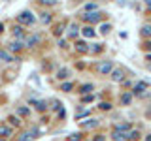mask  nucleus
<instances>
[{
    "label": "nucleus",
    "instance_id": "obj_1",
    "mask_svg": "<svg viewBox=\"0 0 151 141\" xmlns=\"http://www.w3.org/2000/svg\"><path fill=\"white\" fill-rule=\"evenodd\" d=\"M81 19L85 23H89V25H94V23H100L104 19V13H100L98 9H96V11H83Z\"/></svg>",
    "mask_w": 151,
    "mask_h": 141
},
{
    "label": "nucleus",
    "instance_id": "obj_2",
    "mask_svg": "<svg viewBox=\"0 0 151 141\" xmlns=\"http://www.w3.org/2000/svg\"><path fill=\"white\" fill-rule=\"evenodd\" d=\"M17 21L21 23V25H27V26H28V25H34L36 19H34V15H32L30 11H21V13L17 15Z\"/></svg>",
    "mask_w": 151,
    "mask_h": 141
},
{
    "label": "nucleus",
    "instance_id": "obj_3",
    "mask_svg": "<svg viewBox=\"0 0 151 141\" xmlns=\"http://www.w3.org/2000/svg\"><path fill=\"white\" fill-rule=\"evenodd\" d=\"M79 126H81V130H93V128H98V126H100V120H98V119L79 120Z\"/></svg>",
    "mask_w": 151,
    "mask_h": 141
},
{
    "label": "nucleus",
    "instance_id": "obj_4",
    "mask_svg": "<svg viewBox=\"0 0 151 141\" xmlns=\"http://www.w3.org/2000/svg\"><path fill=\"white\" fill-rule=\"evenodd\" d=\"M113 70V62L111 60H104L102 64H98V73L100 75H108Z\"/></svg>",
    "mask_w": 151,
    "mask_h": 141
},
{
    "label": "nucleus",
    "instance_id": "obj_5",
    "mask_svg": "<svg viewBox=\"0 0 151 141\" xmlns=\"http://www.w3.org/2000/svg\"><path fill=\"white\" fill-rule=\"evenodd\" d=\"M110 77H111V81H117V83H121L123 79H125V72H123L121 68H113L111 72H110Z\"/></svg>",
    "mask_w": 151,
    "mask_h": 141
},
{
    "label": "nucleus",
    "instance_id": "obj_6",
    "mask_svg": "<svg viewBox=\"0 0 151 141\" xmlns=\"http://www.w3.org/2000/svg\"><path fill=\"white\" fill-rule=\"evenodd\" d=\"M147 87H149V83H147V81H140V83H136V85H134L132 92H134V94H140V96H144V90H147Z\"/></svg>",
    "mask_w": 151,
    "mask_h": 141
},
{
    "label": "nucleus",
    "instance_id": "obj_7",
    "mask_svg": "<svg viewBox=\"0 0 151 141\" xmlns=\"http://www.w3.org/2000/svg\"><path fill=\"white\" fill-rule=\"evenodd\" d=\"M40 34H34V36H28V38H25V40H23V43H25L27 47H34V45H38L40 43Z\"/></svg>",
    "mask_w": 151,
    "mask_h": 141
},
{
    "label": "nucleus",
    "instance_id": "obj_8",
    "mask_svg": "<svg viewBox=\"0 0 151 141\" xmlns=\"http://www.w3.org/2000/svg\"><path fill=\"white\" fill-rule=\"evenodd\" d=\"M81 36L83 38H94V36H96V30H94L91 25H87V26L81 28Z\"/></svg>",
    "mask_w": 151,
    "mask_h": 141
},
{
    "label": "nucleus",
    "instance_id": "obj_9",
    "mask_svg": "<svg viewBox=\"0 0 151 141\" xmlns=\"http://www.w3.org/2000/svg\"><path fill=\"white\" fill-rule=\"evenodd\" d=\"M76 51H78V53H89L87 41H76Z\"/></svg>",
    "mask_w": 151,
    "mask_h": 141
},
{
    "label": "nucleus",
    "instance_id": "obj_10",
    "mask_svg": "<svg viewBox=\"0 0 151 141\" xmlns=\"http://www.w3.org/2000/svg\"><path fill=\"white\" fill-rule=\"evenodd\" d=\"M30 103L36 107L38 111H45V109H47V103H45L44 100H30Z\"/></svg>",
    "mask_w": 151,
    "mask_h": 141
},
{
    "label": "nucleus",
    "instance_id": "obj_11",
    "mask_svg": "<svg viewBox=\"0 0 151 141\" xmlns=\"http://www.w3.org/2000/svg\"><path fill=\"white\" fill-rule=\"evenodd\" d=\"M0 60H4V62H12V60H15V58H13V55L9 53V51L0 49Z\"/></svg>",
    "mask_w": 151,
    "mask_h": 141
},
{
    "label": "nucleus",
    "instance_id": "obj_12",
    "mask_svg": "<svg viewBox=\"0 0 151 141\" xmlns=\"http://www.w3.org/2000/svg\"><path fill=\"white\" fill-rule=\"evenodd\" d=\"M70 77V70L68 68H60L59 72H57V79H60V81H64V79Z\"/></svg>",
    "mask_w": 151,
    "mask_h": 141
},
{
    "label": "nucleus",
    "instance_id": "obj_13",
    "mask_svg": "<svg viewBox=\"0 0 151 141\" xmlns=\"http://www.w3.org/2000/svg\"><path fill=\"white\" fill-rule=\"evenodd\" d=\"M130 128H132L130 122H121V124L113 126V130H119V132H130Z\"/></svg>",
    "mask_w": 151,
    "mask_h": 141
},
{
    "label": "nucleus",
    "instance_id": "obj_14",
    "mask_svg": "<svg viewBox=\"0 0 151 141\" xmlns=\"http://www.w3.org/2000/svg\"><path fill=\"white\" fill-rule=\"evenodd\" d=\"M13 36L19 38V40H25V38H27L25 28H23V26H15V28H13Z\"/></svg>",
    "mask_w": 151,
    "mask_h": 141
},
{
    "label": "nucleus",
    "instance_id": "obj_15",
    "mask_svg": "<svg viewBox=\"0 0 151 141\" xmlns=\"http://www.w3.org/2000/svg\"><path fill=\"white\" fill-rule=\"evenodd\" d=\"M132 102V94L130 92H123L121 94V105H130Z\"/></svg>",
    "mask_w": 151,
    "mask_h": 141
},
{
    "label": "nucleus",
    "instance_id": "obj_16",
    "mask_svg": "<svg viewBox=\"0 0 151 141\" xmlns=\"http://www.w3.org/2000/svg\"><path fill=\"white\" fill-rule=\"evenodd\" d=\"M68 38L70 40H76V38H78V25H76V23H72L70 28H68Z\"/></svg>",
    "mask_w": 151,
    "mask_h": 141
},
{
    "label": "nucleus",
    "instance_id": "obj_17",
    "mask_svg": "<svg viewBox=\"0 0 151 141\" xmlns=\"http://www.w3.org/2000/svg\"><path fill=\"white\" fill-rule=\"evenodd\" d=\"M25 43H21V41H12V43H8V51H21Z\"/></svg>",
    "mask_w": 151,
    "mask_h": 141
},
{
    "label": "nucleus",
    "instance_id": "obj_18",
    "mask_svg": "<svg viewBox=\"0 0 151 141\" xmlns=\"http://www.w3.org/2000/svg\"><path fill=\"white\" fill-rule=\"evenodd\" d=\"M140 36L142 38H151V25H144L140 28Z\"/></svg>",
    "mask_w": 151,
    "mask_h": 141
},
{
    "label": "nucleus",
    "instance_id": "obj_19",
    "mask_svg": "<svg viewBox=\"0 0 151 141\" xmlns=\"http://www.w3.org/2000/svg\"><path fill=\"white\" fill-rule=\"evenodd\" d=\"M93 83H87V85H81V90H79V92H81V94H91L93 92Z\"/></svg>",
    "mask_w": 151,
    "mask_h": 141
},
{
    "label": "nucleus",
    "instance_id": "obj_20",
    "mask_svg": "<svg viewBox=\"0 0 151 141\" xmlns=\"http://www.w3.org/2000/svg\"><path fill=\"white\" fill-rule=\"evenodd\" d=\"M102 49H104L102 43H93V47H89V53H94V55H96V53H100Z\"/></svg>",
    "mask_w": 151,
    "mask_h": 141
},
{
    "label": "nucleus",
    "instance_id": "obj_21",
    "mask_svg": "<svg viewBox=\"0 0 151 141\" xmlns=\"http://www.w3.org/2000/svg\"><path fill=\"white\" fill-rule=\"evenodd\" d=\"M12 128H9V126H2V128H0V135H2V137H9V135H12Z\"/></svg>",
    "mask_w": 151,
    "mask_h": 141
},
{
    "label": "nucleus",
    "instance_id": "obj_22",
    "mask_svg": "<svg viewBox=\"0 0 151 141\" xmlns=\"http://www.w3.org/2000/svg\"><path fill=\"white\" fill-rule=\"evenodd\" d=\"M60 90L63 92H72L74 90V83H63L60 85Z\"/></svg>",
    "mask_w": 151,
    "mask_h": 141
},
{
    "label": "nucleus",
    "instance_id": "obj_23",
    "mask_svg": "<svg viewBox=\"0 0 151 141\" xmlns=\"http://www.w3.org/2000/svg\"><path fill=\"white\" fill-rule=\"evenodd\" d=\"M40 21L44 23V25H49V23H51V13L44 11V13H42V17H40Z\"/></svg>",
    "mask_w": 151,
    "mask_h": 141
},
{
    "label": "nucleus",
    "instance_id": "obj_24",
    "mask_svg": "<svg viewBox=\"0 0 151 141\" xmlns=\"http://www.w3.org/2000/svg\"><path fill=\"white\" fill-rule=\"evenodd\" d=\"M66 139H68V141H81V139H83V134H79V132H76V134L68 135Z\"/></svg>",
    "mask_w": 151,
    "mask_h": 141
},
{
    "label": "nucleus",
    "instance_id": "obj_25",
    "mask_svg": "<svg viewBox=\"0 0 151 141\" xmlns=\"http://www.w3.org/2000/svg\"><path fill=\"white\" fill-rule=\"evenodd\" d=\"M98 109H102V111H110V109H111V103H110V102H100Z\"/></svg>",
    "mask_w": 151,
    "mask_h": 141
},
{
    "label": "nucleus",
    "instance_id": "obj_26",
    "mask_svg": "<svg viewBox=\"0 0 151 141\" xmlns=\"http://www.w3.org/2000/svg\"><path fill=\"white\" fill-rule=\"evenodd\" d=\"M17 113L21 117H28V113H30V111H28V107H17Z\"/></svg>",
    "mask_w": 151,
    "mask_h": 141
},
{
    "label": "nucleus",
    "instance_id": "obj_27",
    "mask_svg": "<svg viewBox=\"0 0 151 141\" xmlns=\"http://www.w3.org/2000/svg\"><path fill=\"white\" fill-rule=\"evenodd\" d=\"M110 30H111V25H108V23L100 26V32H102V34H110Z\"/></svg>",
    "mask_w": 151,
    "mask_h": 141
},
{
    "label": "nucleus",
    "instance_id": "obj_28",
    "mask_svg": "<svg viewBox=\"0 0 151 141\" xmlns=\"http://www.w3.org/2000/svg\"><path fill=\"white\" fill-rule=\"evenodd\" d=\"M83 11H96V4H87L83 8Z\"/></svg>",
    "mask_w": 151,
    "mask_h": 141
},
{
    "label": "nucleus",
    "instance_id": "obj_29",
    "mask_svg": "<svg viewBox=\"0 0 151 141\" xmlns=\"http://www.w3.org/2000/svg\"><path fill=\"white\" fill-rule=\"evenodd\" d=\"M40 4H44V6H55V2L57 0H38Z\"/></svg>",
    "mask_w": 151,
    "mask_h": 141
},
{
    "label": "nucleus",
    "instance_id": "obj_30",
    "mask_svg": "<svg viewBox=\"0 0 151 141\" xmlns=\"http://www.w3.org/2000/svg\"><path fill=\"white\" fill-rule=\"evenodd\" d=\"M93 100H94V96H93V94H87V96L83 94V103H91Z\"/></svg>",
    "mask_w": 151,
    "mask_h": 141
},
{
    "label": "nucleus",
    "instance_id": "obj_31",
    "mask_svg": "<svg viewBox=\"0 0 151 141\" xmlns=\"http://www.w3.org/2000/svg\"><path fill=\"white\" fill-rule=\"evenodd\" d=\"M89 113H91V111H89V109H85V111H79V113H78V115H76V119H78V120H79V119H81V117H87V115H89Z\"/></svg>",
    "mask_w": 151,
    "mask_h": 141
},
{
    "label": "nucleus",
    "instance_id": "obj_32",
    "mask_svg": "<svg viewBox=\"0 0 151 141\" xmlns=\"http://www.w3.org/2000/svg\"><path fill=\"white\" fill-rule=\"evenodd\" d=\"M8 120H9V122H12V124H13V126H19V124H21V120H19V119H17V117H9V119H8Z\"/></svg>",
    "mask_w": 151,
    "mask_h": 141
},
{
    "label": "nucleus",
    "instance_id": "obj_33",
    "mask_svg": "<svg viewBox=\"0 0 151 141\" xmlns=\"http://www.w3.org/2000/svg\"><path fill=\"white\" fill-rule=\"evenodd\" d=\"M63 28H64V23H63V25H59V26L55 28V30H53V34H55V36H60V32H63Z\"/></svg>",
    "mask_w": 151,
    "mask_h": 141
},
{
    "label": "nucleus",
    "instance_id": "obj_34",
    "mask_svg": "<svg viewBox=\"0 0 151 141\" xmlns=\"http://www.w3.org/2000/svg\"><path fill=\"white\" fill-rule=\"evenodd\" d=\"M142 47H144V49H147V51H151V40H145Z\"/></svg>",
    "mask_w": 151,
    "mask_h": 141
},
{
    "label": "nucleus",
    "instance_id": "obj_35",
    "mask_svg": "<svg viewBox=\"0 0 151 141\" xmlns=\"http://www.w3.org/2000/svg\"><path fill=\"white\" fill-rule=\"evenodd\" d=\"M144 4H145V9L151 11V0H144Z\"/></svg>",
    "mask_w": 151,
    "mask_h": 141
},
{
    "label": "nucleus",
    "instance_id": "obj_36",
    "mask_svg": "<svg viewBox=\"0 0 151 141\" xmlns=\"http://www.w3.org/2000/svg\"><path fill=\"white\" fill-rule=\"evenodd\" d=\"M93 141H106V137H104V135H94Z\"/></svg>",
    "mask_w": 151,
    "mask_h": 141
},
{
    "label": "nucleus",
    "instance_id": "obj_37",
    "mask_svg": "<svg viewBox=\"0 0 151 141\" xmlns=\"http://www.w3.org/2000/svg\"><path fill=\"white\" fill-rule=\"evenodd\" d=\"M145 60H147V62H151V53H145Z\"/></svg>",
    "mask_w": 151,
    "mask_h": 141
},
{
    "label": "nucleus",
    "instance_id": "obj_38",
    "mask_svg": "<svg viewBox=\"0 0 151 141\" xmlns=\"http://www.w3.org/2000/svg\"><path fill=\"white\" fill-rule=\"evenodd\" d=\"M2 32H4V25H2V23H0V34H2Z\"/></svg>",
    "mask_w": 151,
    "mask_h": 141
},
{
    "label": "nucleus",
    "instance_id": "obj_39",
    "mask_svg": "<svg viewBox=\"0 0 151 141\" xmlns=\"http://www.w3.org/2000/svg\"><path fill=\"white\" fill-rule=\"evenodd\" d=\"M145 141H151V135H147V137H145Z\"/></svg>",
    "mask_w": 151,
    "mask_h": 141
}]
</instances>
